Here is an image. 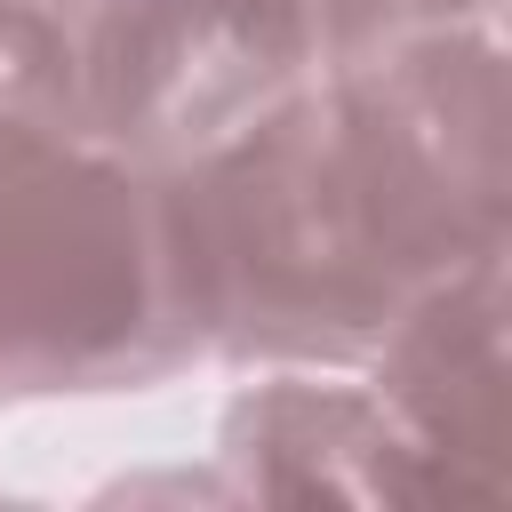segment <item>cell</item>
Returning a JSON list of instances; mask_svg holds the SVG:
<instances>
[{"label": "cell", "mask_w": 512, "mask_h": 512, "mask_svg": "<svg viewBox=\"0 0 512 512\" xmlns=\"http://www.w3.org/2000/svg\"><path fill=\"white\" fill-rule=\"evenodd\" d=\"M160 216L192 352L368 360L424 288L504 256V56L480 24L328 56L160 168Z\"/></svg>", "instance_id": "cell-1"}, {"label": "cell", "mask_w": 512, "mask_h": 512, "mask_svg": "<svg viewBox=\"0 0 512 512\" xmlns=\"http://www.w3.org/2000/svg\"><path fill=\"white\" fill-rule=\"evenodd\" d=\"M192 352L160 168L0 120V400L160 384Z\"/></svg>", "instance_id": "cell-2"}, {"label": "cell", "mask_w": 512, "mask_h": 512, "mask_svg": "<svg viewBox=\"0 0 512 512\" xmlns=\"http://www.w3.org/2000/svg\"><path fill=\"white\" fill-rule=\"evenodd\" d=\"M312 56L304 0H88L80 144L176 168L296 88Z\"/></svg>", "instance_id": "cell-3"}, {"label": "cell", "mask_w": 512, "mask_h": 512, "mask_svg": "<svg viewBox=\"0 0 512 512\" xmlns=\"http://www.w3.org/2000/svg\"><path fill=\"white\" fill-rule=\"evenodd\" d=\"M376 400L424 440L456 496H496V400H504V256L424 288L368 352Z\"/></svg>", "instance_id": "cell-4"}, {"label": "cell", "mask_w": 512, "mask_h": 512, "mask_svg": "<svg viewBox=\"0 0 512 512\" xmlns=\"http://www.w3.org/2000/svg\"><path fill=\"white\" fill-rule=\"evenodd\" d=\"M224 464L256 496H456V480L376 392L304 376H272L232 400Z\"/></svg>", "instance_id": "cell-5"}, {"label": "cell", "mask_w": 512, "mask_h": 512, "mask_svg": "<svg viewBox=\"0 0 512 512\" xmlns=\"http://www.w3.org/2000/svg\"><path fill=\"white\" fill-rule=\"evenodd\" d=\"M80 24L88 0H0V120L80 136Z\"/></svg>", "instance_id": "cell-6"}, {"label": "cell", "mask_w": 512, "mask_h": 512, "mask_svg": "<svg viewBox=\"0 0 512 512\" xmlns=\"http://www.w3.org/2000/svg\"><path fill=\"white\" fill-rule=\"evenodd\" d=\"M304 8H312L320 64H328V56H352V48H376V40H400V32H432V24H472V16H488V0H304Z\"/></svg>", "instance_id": "cell-7"}]
</instances>
